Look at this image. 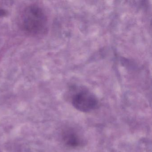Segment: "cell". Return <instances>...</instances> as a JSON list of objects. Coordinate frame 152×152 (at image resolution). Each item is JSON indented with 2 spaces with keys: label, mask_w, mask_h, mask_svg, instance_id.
Listing matches in <instances>:
<instances>
[{
  "label": "cell",
  "mask_w": 152,
  "mask_h": 152,
  "mask_svg": "<svg viewBox=\"0 0 152 152\" xmlns=\"http://www.w3.org/2000/svg\"><path fill=\"white\" fill-rule=\"evenodd\" d=\"M63 139L65 144L71 147H77L82 144V139L74 130L66 129L63 134Z\"/></svg>",
  "instance_id": "obj_3"
},
{
  "label": "cell",
  "mask_w": 152,
  "mask_h": 152,
  "mask_svg": "<svg viewBox=\"0 0 152 152\" xmlns=\"http://www.w3.org/2000/svg\"><path fill=\"white\" fill-rule=\"evenodd\" d=\"M73 90L74 92L71 96V102L77 110L87 113L97 107L99 104L97 98L88 89L79 87Z\"/></svg>",
  "instance_id": "obj_2"
},
{
  "label": "cell",
  "mask_w": 152,
  "mask_h": 152,
  "mask_svg": "<svg viewBox=\"0 0 152 152\" xmlns=\"http://www.w3.org/2000/svg\"><path fill=\"white\" fill-rule=\"evenodd\" d=\"M20 25L22 30L27 34L33 36L41 35L47 31L48 18L39 6L31 5L22 11Z\"/></svg>",
  "instance_id": "obj_1"
},
{
  "label": "cell",
  "mask_w": 152,
  "mask_h": 152,
  "mask_svg": "<svg viewBox=\"0 0 152 152\" xmlns=\"http://www.w3.org/2000/svg\"><path fill=\"white\" fill-rule=\"evenodd\" d=\"M7 12L3 10L0 9V17L4 16L7 15Z\"/></svg>",
  "instance_id": "obj_4"
}]
</instances>
